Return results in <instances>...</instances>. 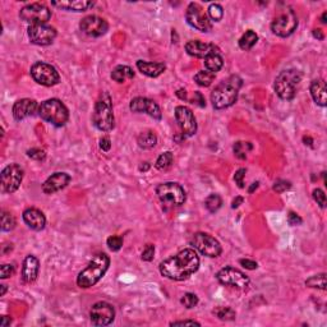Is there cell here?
<instances>
[{
    "mask_svg": "<svg viewBox=\"0 0 327 327\" xmlns=\"http://www.w3.org/2000/svg\"><path fill=\"white\" fill-rule=\"evenodd\" d=\"M199 268V257L195 249L185 248L175 256L166 258L160 263V274L166 279L183 281L191 278Z\"/></svg>",
    "mask_w": 327,
    "mask_h": 327,
    "instance_id": "obj_1",
    "label": "cell"
},
{
    "mask_svg": "<svg viewBox=\"0 0 327 327\" xmlns=\"http://www.w3.org/2000/svg\"><path fill=\"white\" fill-rule=\"evenodd\" d=\"M241 85L243 81L239 76H230L221 83H218L211 92L212 106L216 110H222L234 105L238 100Z\"/></svg>",
    "mask_w": 327,
    "mask_h": 327,
    "instance_id": "obj_2",
    "label": "cell"
},
{
    "mask_svg": "<svg viewBox=\"0 0 327 327\" xmlns=\"http://www.w3.org/2000/svg\"><path fill=\"white\" fill-rule=\"evenodd\" d=\"M110 258L105 253H97L87 264L86 268L77 276V285L82 289H87L96 285L105 276L106 271L109 270Z\"/></svg>",
    "mask_w": 327,
    "mask_h": 327,
    "instance_id": "obj_3",
    "label": "cell"
},
{
    "mask_svg": "<svg viewBox=\"0 0 327 327\" xmlns=\"http://www.w3.org/2000/svg\"><path fill=\"white\" fill-rule=\"evenodd\" d=\"M92 122L99 131L110 132L115 126L114 112H112V103L109 92H103L99 100L96 101L95 109L92 112Z\"/></svg>",
    "mask_w": 327,
    "mask_h": 327,
    "instance_id": "obj_4",
    "label": "cell"
},
{
    "mask_svg": "<svg viewBox=\"0 0 327 327\" xmlns=\"http://www.w3.org/2000/svg\"><path fill=\"white\" fill-rule=\"evenodd\" d=\"M302 81V73L297 69H286L279 73L275 78L274 88L281 100L290 101L297 95V89Z\"/></svg>",
    "mask_w": 327,
    "mask_h": 327,
    "instance_id": "obj_5",
    "label": "cell"
},
{
    "mask_svg": "<svg viewBox=\"0 0 327 327\" xmlns=\"http://www.w3.org/2000/svg\"><path fill=\"white\" fill-rule=\"evenodd\" d=\"M41 119L55 127H63L69 119V111L60 100L49 99L44 101L39 108Z\"/></svg>",
    "mask_w": 327,
    "mask_h": 327,
    "instance_id": "obj_6",
    "label": "cell"
},
{
    "mask_svg": "<svg viewBox=\"0 0 327 327\" xmlns=\"http://www.w3.org/2000/svg\"><path fill=\"white\" fill-rule=\"evenodd\" d=\"M156 195L165 205L182 206L187 199V195L182 185L175 182L161 183L156 187Z\"/></svg>",
    "mask_w": 327,
    "mask_h": 327,
    "instance_id": "obj_7",
    "label": "cell"
},
{
    "mask_svg": "<svg viewBox=\"0 0 327 327\" xmlns=\"http://www.w3.org/2000/svg\"><path fill=\"white\" fill-rule=\"evenodd\" d=\"M191 244L201 255L210 258L218 257L222 252L221 244L218 243V239H215L207 233H196V234H193L191 239Z\"/></svg>",
    "mask_w": 327,
    "mask_h": 327,
    "instance_id": "obj_8",
    "label": "cell"
},
{
    "mask_svg": "<svg viewBox=\"0 0 327 327\" xmlns=\"http://www.w3.org/2000/svg\"><path fill=\"white\" fill-rule=\"evenodd\" d=\"M298 17L291 8H286L271 23V31L279 37H287L297 30Z\"/></svg>",
    "mask_w": 327,
    "mask_h": 327,
    "instance_id": "obj_9",
    "label": "cell"
},
{
    "mask_svg": "<svg viewBox=\"0 0 327 327\" xmlns=\"http://www.w3.org/2000/svg\"><path fill=\"white\" fill-rule=\"evenodd\" d=\"M21 20L33 24H46L51 18V10L43 3H31L24 5L20 12Z\"/></svg>",
    "mask_w": 327,
    "mask_h": 327,
    "instance_id": "obj_10",
    "label": "cell"
},
{
    "mask_svg": "<svg viewBox=\"0 0 327 327\" xmlns=\"http://www.w3.org/2000/svg\"><path fill=\"white\" fill-rule=\"evenodd\" d=\"M31 76L35 82L45 87L55 86L60 81L59 72L56 70L55 66L44 62H37L31 66Z\"/></svg>",
    "mask_w": 327,
    "mask_h": 327,
    "instance_id": "obj_11",
    "label": "cell"
},
{
    "mask_svg": "<svg viewBox=\"0 0 327 327\" xmlns=\"http://www.w3.org/2000/svg\"><path fill=\"white\" fill-rule=\"evenodd\" d=\"M216 279L220 284L225 285V286L238 287V289H247L251 284V280L244 272H241L238 268L230 267V266L221 268L216 274Z\"/></svg>",
    "mask_w": 327,
    "mask_h": 327,
    "instance_id": "obj_12",
    "label": "cell"
},
{
    "mask_svg": "<svg viewBox=\"0 0 327 327\" xmlns=\"http://www.w3.org/2000/svg\"><path fill=\"white\" fill-rule=\"evenodd\" d=\"M185 20L188 24L201 32H210L212 30V22L205 13L203 8L197 3H191L185 12Z\"/></svg>",
    "mask_w": 327,
    "mask_h": 327,
    "instance_id": "obj_13",
    "label": "cell"
},
{
    "mask_svg": "<svg viewBox=\"0 0 327 327\" xmlns=\"http://www.w3.org/2000/svg\"><path fill=\"white\" fill-rule=\"evenodd\" d=\"M24 170L17 164L5 166L1 172V189L4 193H14L23 180Z\"/></svg>",
    "mask_w": 327,
    "mask_h": 327,
    "instance_id": "obj_14",
    "label": "cell"
},
{
    "mask_svg": "<svg viewBox=\"0 0 327 327\" xmlns=\"http://www.w3.org/2000/svg\"><path fill=\"white\" fill-rule=\"evenodd\" d=\"M175 120L180 131H182L183 138L195 136L196 132H197V120H196L193 111L189 108L183 105L176 106Z\"/></svg>",
    "mask_w": 327,
    "mask_h": 327,
    "instance_id": "obj_15",
    "label": "cell"
},
{
    "mask_svg": "<svg viewBox=\"0 0 327 327\" xmlns=\"http://www.w3.org/2000/svg\"><path fill=\"white\" fill-rule=\"evenodd\" d=\"M89 318L95 326H108L115 318V309L108 302H97L89 311Z\"/></svg>",
    "mask_w": 327,
    "mask_h": 327,
    "instance_id": "obj_16",
    "label": "cell"
},
{
    "mask_svg": "<svg viewBox=\"0 0 327 327\" xmlns=\"http://www.w3.org/2000/svg\"><path fill=\"white\" fill-rule=\"evenodd\" d=\"M31 43L39 46H47L54 43L56 37V30L49 24H33L27 30Z\"/></svg>",
    "mask_w": 327,
    "mask_h": 327,
    "instance_id": "obj_17",
    "label": "cell"
},
{
    "mask_svg": "<svg viewBox=\"0 0 327 327\" xmlns=\"http://www.w3.org/2000/svg\"><path fill=\"white\" fill-rule=\"evenodd\" d=\"M80 28L83 33H86L88 36L100 37L105 35L109 30V24L104 18L99 16H87L85 17L80 23Z\"/></svg>",
    "mask_w": 327,
    "mask_h": 327,
    "instance_id": "obj_18",
    "label": "cell"
},
{
    "mask_svg": "<svg viewBox=\"0 0 327 327\" xmlns=\"http://www.w3.org/2000/svg\"><path fill=\"white\" fill-rule=\"evenodd\" d=\"M129 109L133 112H146L147 115H150L151 118L156 120H160L162 118V112L160 106L151 99H147V97H142V96H138V97H134V99L131 101L129 104Z\"/></svg>",
    "mask_w": 327,
    "mask_h": 327,
    "instance_id": "obj_19",
    "label": "cell"
},
{
    "mask_svg": "<svg viewBox=\"0 0 327 327\" xmlns=\"http://www.w3.org/2000/svg\"><path fill=\"white\" fill-rule=\"evenodd\" d=\"M39 104H37L36 100L32 99H21L18 101H16L13 105V118L17 122H21V120L26 119L28 116H33L36 114V111H39Z\"/></svg>",
    "mask_w": 327,
    "mask_h": 327,
    "instance_id": "obj_20",
    "label": "cell"
},
{
    "mask_svg": "<svg viewBox=\"0 0 327 327\" xmlns=\"http://www.w3.org/2000/svg\"><path fill=\"white\" fill-rule=\"evenodd\" d=\"M72 178H70L69 174L66 173H54L53 175L49 176V178L44 182L43 184V192L45 195H54L56 192L62 191L69 184Z\"/></svg>",
    "mask_w": 327,
    "mask_h": 327,
    "instance_id": "obj_21",
    "label": "cell"
},
{
    "mask_svg": "<svg viewBox=\"0 0 327 327\" xmlns=\"http://www.w3.org/2000/svg\"><path fill=\"white\" fill-rule=\"evenodd\" d=\"M185 51L191 56L198 58V59H205L212 53H218V47L214 44L202 43L198 40H192L185 44Z\"/></svg>",
    "mask_w": 327,
    "mask_h": 327,
    "instance_id": "obj_22",
    "label": "cell"
},
{
    "mask_svg": "<svg viewBox=\"0 0 327 327\" xmlns=\"http://www.w3.org/2000/svg\"><path fill=\"white\" fill-rule=\"evenodd\" d=\"M23 221L30 229L35 232H41L46 225V218L37 208H27L23 211Z\"/></svg>",
    "mask_w": 327,
    "mask_h": 327,
    "instance_id": "obj_23",
    "label": "cell"
},
{
    "mask_svg": "<svg viewBox=\"0 0 327 327\" xmlns=\"http://www.w3.org/2000/svg\"><path fill=\"white\" fill-rule=\"evenodd\" d=\"M39 271H40V261L35 256H27L22 264V280L26 284H31L37 279Z\"/></svg>",
    "mask_w": 327,
    "mask_h": 327,
    "instance_id": "obj_24",
    "label": "cell"
},
{
    "mask_svg": "<svg viewBox=\"0 0 327 327\" xmlns=\"http://www.w3.org/2000/svg\"><path fill=\"white\" fill-rule=\"evenodd\" d=\"M137 68L142 74L151 78L161 76L165 72L166 65L164 63H152V62H145V60H138L137 62Z\"/></svg>",
    "mask_w": 327,
    "mask_h": 327,
    "instance_id": "obj_25",
    "label": "cell"
},
{
    "mask_svg": "<svg viewBox=\"0 0 327 327\" xmlns=\"http://www.w3.org/2000/svg\"><path fill=\"white\" fill-rule=\"evenodd\" d=\"M51 5L58 7L60 9L69 10V12H85L95 5L93 1H87V0H69V1H53Z\"/></svg>",
    "mask_w": 327,
    "mask_h": 327,
    "instance_id": "obj_26",
    "label": "cell"
},
{
    "mask_svg": "<svg viewBox=\"0 0 327 327\" xmlns=\"http://www.w3.org/2000/svg\"><path fill=\"white\" fill-rule=\"evenodd\" d=\"M311 96L313 101L317 104L318 106L325 108L326 106V83L324 80H314L312 81L311 87Z\"/></svg>",
    "mask_w": 327,
    "mask_h": 327,
    "instance_id": "obj_27",
    "label": "cell"
},
{
    "mask_svg": "<svg viewBox=\"0 0 327 327\" xmlns=\"http://www.w3.org/2000/svg\"><path fill=\"white\" fill-rule=\"evenodd\" d=\"M111 78L112 81H115L118 83H124L126 81L134 78V72L128 65H118L112 69Z\"/></svg>",
    "mask_w": 327,
    "mask_h": 327,
    "instance_id": "obj_28",
    "label": "cell"
},
{
    "mask_svg": "<svg viewBox=\"0 0 327 327\" xmlns=\"http://www.w3.org/2000/svg\"><path fill=\"white\" fill-rule=\"evenodd\" d=\"M224 65V59L220 55V53H212L205 58V68L206 70L211 73H218Z\"/></svg>",
    "mask_w": 327,
    "mask_h": 327,
    "instance_id": "obj_29",
    "label": "cell"
},
{
    "mask_svg": "<svg viewBox=\"0 0 327 327\" xmlns=\"http://www.w3.org/2000/svg\"><path fill=\"white\" fill-rule=\"evenodd\" d=\"M137 143L141 149L143 150H150L152 147H155L156 143H157V136L152 131H146L142 132L137 138Z\"/></svg>",
    "mask_w": 327,
    "mask_h": 327,
    "instance_id": "obj_30",
    "label": "cell"
},
{
    "mask_svg": "<svg viewBox=\"0 0 327 327\" xmlns=\"http://www.w3.org/2000/svg\"><path fill=\"white\" fill-rule=\"evenodd\" d=\"M258 41V35L255 32V31L252 30H248L245 31L243 35H241V37L239 39L238 44H239V47H240L241 50H245V51H248V50H251L252 47L255 46L256 44H257Z\"/></svg>",
    "mask_w": 327,
    "mask_h": 327,
    "instance_id": "obj_31",
    "label": "cell"
},
{
    "mask_svg": "<svg viewBox=\"0 0 327 327\" xmlns=\"http://www.w3.org/2000/svg\"><path fill=\"white\" fill-rule=\"evenodd\" d=\"M173 161H174L173 152L166 151L157 157V160H156L155 162V168L157 169V170H160V172H165V170H168V169L173 165Z\"/></svg>",
    "mask_w": 327,
    "mask_h": 327,
    "instance_id": "obj_32",
    "label": "cell"
},
{
    "mask_svg": "<svg viewBox=\"0 0 327 327\" xmlns=\"http://www.w3.org/2000/svg\"><path fill=\"white\" fill-rule=\"evenodd\" d=\"M253 150V145L251 142H243V141H238L235 142L233 146V151L234 155L240 160L247 159V155Z\"/></svg>",
    "mask_w": 327,
    "mask_h": 327,
    "instance_id": "obj_33",
    "label": "cell"
},
{
    "mask_svg": "<svg viewBox=\"0 0 327 327\" xmlns=\"http://www.w3.org/2000/svg\"><path fill=\"white\" fill-rule=\"evenodd\" d=\"M215 73L208 72V70H199L195 76V82L201 87H208L211 86L212 82L215 81Z\"/></svg>",
    "mask_w": 327,
    "mask_h": 327,
    "instance_id": "obj_34",
    "label": "cell"
},
{
    "mask_svg": "<svg viewBox=\"0 0 327 327\" xmlns=\"http://www.w3.org/2000/svg\"><path fill=\"white\" fill-rule=\"evenodd\" d=\"M305 285L308 287H313V289L326 290V274L322 272V274L311 276V278L305 280Z\"/></svg>",
    "mask_w": 327,
    "mask_h": 327,
    "instance_id": "obj_35",
    "label": "cell"
},
{
    "mask_svg": "<svg viewBox=\"0 0 327 327\" xmlns=\"http://www.w3.org/2000/svg\"><path fill=\"white\" fill-rule=\"evenodd\" d=\"M222 206V198L216 193H212L205 199V207L207 208L208 211L214 214V212L218 211Z\"/></svg>",
    "mask_w": 327,
    "mask_h": 327,
    "instance_id": "obj_36",
    "label": "cell"
},
{
    "mask_svg": "<svg viewBox=\"0 0 327 327\" xmlns=\"http://www.w3.org/2000/svg\"><path fill=\"white\" fill-rule=\"evenodd\" d=\"M212 313L215 314L216 317L221 321H233L237 317L235 311L230 307H218L216 309H214Z\"/></svg>",
    "mask_w": 327,
    "mask_h": 327,
    "instance_id": "obj_37",
    "label": "cell"
},
{
    "mask_svg": "<svg viewBox=\"0 0 327 327\" xmlns=\"http://www.w3.org/2000/svg\"><path fill=\"white\" fill-rule=\"evenodd\" d=\"M17 221L12 214L7 211L1 212V230L3 232H12L16 228Z\"/></svg>",
    "mask_w": 327,
    "mask_h": 327,
    "instance_id": "obj_38",
    "label": "cell"
},
{
    "mask_svg": "<svg viewBox=\"0 0 327 327\" xmlns=\"http://www.w3.org/2000/svg\"><path fill=\"white\" fill-rule=\"evenodd\" d=\"M208 12V18L214 22H220L222 20V17H224V9L220 4L218 3H212L210 4V7L207 9Z\"/></svg>",
    "mask_w": 327,
    "mask_h": 327,
    "instance_id": "obj_39",
    "label": "cell"
},
{
    "mask_svg": "<svg viewBox=\"0 0 327 327\" xmlns=\"http://www.w3.org/2000/svg\"><path fill=\"white\" fill-rule=\"evenodd\" d=\"M180 303H182L185 308L191 309V308H195L196 305L198 304V297L196 294H193V293H185V294L182 297V299H180Z\"/></svg>",
    "mask_w": 327,
    "mask_h": 327,
    "instance_id": "obj_40",
    "label": "cell"
},
{
    "mask_svg": "<svg viewBox=\"0 0 327 327\" xmlns=\"http://www.w3.org/2000/svg\"><path fill=\"white\" fill-rule=\"evenodd\" d=\"M106 244H108L110 251L118 252L120 248L123 247V238L122 237H119V235H111V237H109L108 240H106Z\"/></svg>",
    "mask_w": 327,
    "mask_h": 327,
    "instance_id": "obj_41",
    "label": "cell"
},
{
    "mask_svg": "<svg viewBox=\"0 0 327 327\" xmlns=\"http://www.w3.org/2000/svg\"><path fill=\"white\" fill-rule=\"evenodd\" d=\"M312 196H313V199L317 202V205L320 206L321 208L326 207V195H325V192L320 188L313 189L312 192Z\"/></svg>",
    "mask_w": 327,
    "mask_h": 327,
    "instance_id": "obj_42",
    "label": "cell"
},
{
    "mask_svg": "<svg viewBox=\"0 0 327 327\" xmlns=\"http://www.w3.org/2000/svg\"><path fill=\"white\" fill-rule=\"evenodd\" d=\"M291 188V183L289 180H284V179H279L274 184V191L276 193H284V192L289 191Z\"/></svg>",
    "mask_w": 327,
    "mask_h": 327,
    "instance_id": "obj_43",
    "label": "cell"
},
{
    "mask_svg": "<svg viewBox=\"0 0 327 327\" xmlns=\"http://www.w3.org/2000/svg\"><path fill=\"white\" fill-rule=\"evenodd\" d=\"M14 272H16V267H14L13 264H1V267H0V279L4 280V279L10 278V276H13Z\"/></svg>",
    "mask_w": 327,
    "mask_h": 327,
    "instance_id": "obj_44",
    "label": "cell"
},
{
    "mask_svg": "<svg viewBox=\"0 0 327 327\" xmlns=\"http://www.w3.org/2000/svg\"><path fill=\"white\" fill-rule=\"evenodd\" d=\"M27 156L32 160H36V161H43L46 157V153L41 149H30L27 151Z\"/></svg>",
    "mask_w": 327,
    "mask_h": 327,
    "instance_id": "obj_45",
    "label": "cell"
},
{
    "mask_svg": "<svg viewBox=\"0 0 327 327\" xmlns=\"http://www.w3.org/2000/svg\"><path fill=\"white\" fill-rule=\"evenodd\" d=\"M153 257H155V245L147 244L145 247V249L142 251V256H141V258L146 262H151L152 260H153Z\"/></svg>",
    "mask_w": 327,
    "mask_h": 327,
    "instance_id": "obj_46",
    "label": "cell"
},
{
    "mask_svg": "<svg viewBox=\"0 0 327 327\" xmlns=\"http://www.w3.org/2000/svg\"><path fill=\"white\" fill-rule=\"evenodd\" d=\"M245 173H247V170H245L244 168H240V169H238V170H237V172H235V174H234L235 183L238 184V187L240 189H243L245 187V185H244Z\"/></svg>",
    "mask_w": 327,
    "mask_h": 327,
    "instance_id": "obj_47",
    "label": "cell"
},
{
    "mask_svg": "<svg viewBox=\"0 0 327 327\" xmlns=\"http://www.w3.org/2000/svg\"><path fill=\"white\" fill-rule=\"evenodd\" d=\"M287 222H289V225H291V226H297V225H301L302 222H303V220H302V218L298 215V214L290 211L287 214Z\"/></svg>",
    "mask_w": 327,
    "mask_h": 327,
    "instance_id": "obj_48",
    "label": "cell"
},
{
    "mask_svg": "<svg viewBox=\"0 0 327 327\" xmlns=\"http://www.w3.org/2000/svg\"><path fill=\"white\" fill-rule=\"evenodd\" d=\"M239 263L244 268H247V270H256L258 267L257 262L248 260V258H241V260H239Z\"/></svg>",
    "mask_w": 327,
    "mask_h": 327,
    "instance_id": "obj_49",
    "label": "cell"
},
{
    "mask_svg": "<svg viewBox=\"0 0 327 327\" xmlns=\"http://www.w3.org/2000/svg\"><path fill=\"white\" fill-rule=\"evenodd\" d=\"M100 149L103 150L104 152H109L111 149V141H110L109 137H103L100 139Z\"/></svg>",
    "mask_w": 327,
    "mask_h": 327,
    "instance_id": "obj_50",
    "label": "cell"
},
{
    "mask_svg": "<svg viewBox=\"0 0 327 327\" xmlns=\"http://www.w3.org/2000/svg\"><path fill=\"white\" fill-rule=\"evenodd\" d=\"M201 326V324L199 322H197V321H175V322H172L170 324V326Z\"/></svg>",
    "mask_w": 327,
    "mask_h": 327,
    "instance_id": "obj_51",
    "label": "cell"
},
{
    "mask_svg": "<svg viewBox=\"0 0 327 327\" xmlns=\"http://www.w3.org/2000/svg\"><path fill=\"white\" fill-rule=\"evenodd\" d=\"M197 104L198 106H201V108H205L206 106V100L205 97H203V95H202L201 92H195V97H193V104Z\"/></svg>",
    "mask_w": 327,
    "mask_h": 327,
    "instance_id": "obj_52",
    "label": "cell"
},
{
    "mask_svg": "<svg viewBox=\"0 0 327 327\" xmlns=\"http://www.w3.org/2000/svg\"><path fill=\"white\" fill-rule=\"evenodd\" d=\"M312 35H313L314 39H317V40H324L325 39L324 32H322V30H320V28H316V30H313Z\"/></svg>",
    "mask_w": 327,
    "mask_h": 327,
    "instance_id": "obj_53",
    "label": "cell"
},
{
    "mask_svg": "<svg viewBox=\"0 0 327 327\" xmlns=\"http://www.w3.org/2000/svg\"><path fill=\"white\" fill-rule=\"evenodd\" d=\"M243 202H244V198H243V197H240V196H239V197H237V198H234V201L232 202V208H238L239 206H240L241 203H243Z\"/></svg>",
    "mask_w": 327,
    "mask_h": 327,
    "instance_id": "obj_54",
    "label": "cell"
},
{
    "mask_svg": "<svg viewBox=\"0 0 327 327\" xmlns=\"http://www.w3.org/2000/svg\"><path fill=\"white\" fill-rule=\"evenodd\" d=\"M10 322H12L10 318H8L7 316H3V317H1V321H0V326L5 327V326H8V325H10Z\"/></svg>",
    "mask_w": 327,
    "mask_h": 327,
    "instance_id": "obj_55",
    "label": "cell"
},
{
    "mask_svg": "<svg viewBox=\"0 0 327 327\" xmlns=\"http://www.w3.org/2000/svg\"><path fill=\"white\" fill-rule=\"evenodd\" d=\"M176 96L180 100H187V91L185 89H179L178 92H176Z\"/></svg>",
    "mask_w": 327,
    "mask_h": 327,
    "instance_id": "obj_56",
    "label": "cell"
},
{
    "mask_svg": "<svg viewBox=\"0 0 327 327\" xmlns=\"http://www.w3.org/2000/svg\"><path fill=\"white\" fill-rule=\"evenodd\" d=\"M143 165L139 166V172H147L150 169V164L149 162H142Z\"/></svg>",
    "mask_w": 327,
    "mask_h": 327,
    "instance_id": "obj_57",
    "label": "cell"
},
{
    "mask_svg": "<svg viewBox=\"0 0 327 327\" xmlns=\"http://www.w3.org/2000/svg\"><path fill=\"white\" fill-rule=\"evenodd\" d=\"M303 141H304V142H305V145L311 146V147H312V143H313V139H312L311 137H304Z\"/></svg>",
    "mask_w": 327,
    "mask_h": 327,
    "instance_id": "obj_58",
    "label": "cell"
},
{
    "mask_svg": "<svg viewBox=\"0 0 327 327\" xmlns=\"http://www.w3.org/2000/svg\"><path fill=\"white\" fill-rule=\"evenodd\" d=\"M258 184H260V183H258V182H255V183H253V184L251 185V188L248 189V192H249V193H253V191H255V189H257V188H258Z\"/></svg>",
    "mask_w": 327,
    "mask_h": 327,
    "instance_id": "obj_59",
    "label": "cell"
},
{
    "mask_svg": "<svg viewBox=\"0 0 327 327\" xmlns=\"http://www.w3.org/2000/svg\"><path fill=\"white\" fill-rule=\"evenodd\" d=\"M326 18H327V12H324L322 16H321V22H322V23H327Z\"/></svg>",
    "mask_w": 327,
    "mask_h": 327,
    "instance_id": "obj_60",
    "label": "cell"
},
{
    "mask_svg": "<svg viewBox=\"0 0 327 327\" xmlns=\"http://www.w3.org/2000/svg\"><path fill=\"white\" fill-rule=\"evenodd\" d=\"M5 291H7V285H1V293H0V297H4Z\"/></svg>",
    "mask_w": 327,
    "mask_h": 327,
    "instance_id": "obj_61",
    "label": "cell"
}]
</instances>
